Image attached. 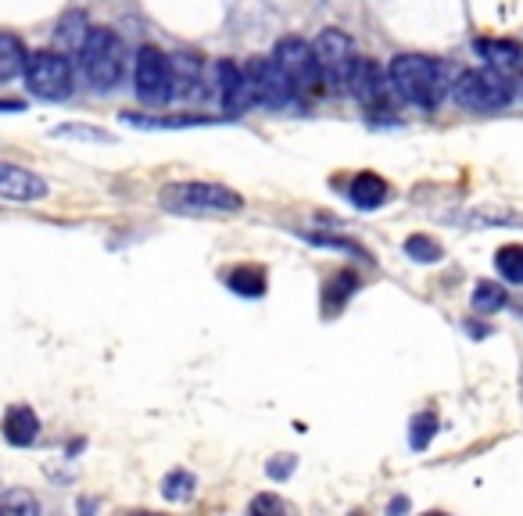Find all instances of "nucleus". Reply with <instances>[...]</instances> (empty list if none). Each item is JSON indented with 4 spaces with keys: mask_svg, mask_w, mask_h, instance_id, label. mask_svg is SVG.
<instances>
[{
    "mask_svg": "<svg viewBox=\"0 0 523 516\" xmlns=\"http://www.w3.org/2000/svg\"><path fill=\"white\" fill-rule=\"evenodd\" d=\"M26 61H29L26 43L11 33H0V83L22 76V72H26Z\"/></svg>",
    "mask_w": 523,
    "mask_h": 516,
    "instance_id": "dca6fc26",
    "label": "nucleus"
},
{
    "mask_svg": "<svg viewBox=\"0 0 523 516\" xmlns=\"http://www.w3.org/2000/svg\"><path fill=\"white\" fill-rule=\"evenodd\" d=\"M0 198L33 205V201L47 198V180H43L40 172L26 169V165L0 162Z\"/></svg>",
    "mask_w": 523,
    "mask_h": 516,
    "instance_id": "9b49d317",
    "label": "nucleus"
},
{
    "mask_svg": "<svg viewBox=\"0 0 523 516\" xmlns=\"http://www.w3.org/2000/svg\"><path fill=\"white\" fill-rule=\"evenodd\" d=\"M226 284H230L233 294H241V298H262V294H266V273L255 266H237L226 276Z\"/></svg>",
    "mask_w": 523,
    "mask_h": 516,
    "instance_id": "f3484780",
    "label": "nucleus"
},
{
    "mask_svg": "<svg viewBox=\"0 0 523 516\" xmlns=\"http://www.w3.org/2000/svg\"><path fill=\"white\" fill-rule=\"evenodd\" d=\"M495 269L506 284H523V244H506L495 251Z\"/></svg>",
    "mask_w": 523,
    "mask_h": 516,
    "instance_id": "412c9836",
    "label": "nucleus"
},
{
    "mask_svg": "<svg viewBox=\"0 0 523 516\" xmlns=\"http://www.w3.org/2000/svg\"><path fill=\"white\" fill-rule=\"evenodd\" d=\"M172 97H187L201 86V61L194 54H172L169 58Z\"/></svg>",
    "mask_w": 523,
    "mask_h": 516,
    "instance_id": "2eb2a0df",
    "label": "nucleus"
},
{
    "mask_svg": "<svg viewBox=\"0 0 523 516\" xmlns=\"http://www.w3.org/2000/svg\"><path fill=\"white\" fill-rule=\"evenodd\" d=\"M0 509H15V513H36V499L33 495H26L22 488H15V491H8L4 499H0Z\"/></svg>",
    "mask_w": 523,
    "mask_h": 516,
    "instance_id": "a878e982",
    "label": "nucleus"
},
{
    "mask_svg": "<svg viewBox=\"0 0 523 516\" xmlns=\"http://www.w3.org/2000/svg\"><path fill=\"white\" fill-rule=\"evenodd\" d=\"M0 430H4V441H8V445L26 448L40 438V416H36L29 405H11L8 413H4Z\"/></svg>",
    "mask_w": 523,
    "mask_h": 516,
    "instance_id": "f8f14e48",
    "label": "nucleus"
},
{
    "mask_svg": "<svg viewBox=\"0 0 523 516\" xmlns=\"http://www.w3.org/2000/svg\"><path fill=\"white\" fill-rule=\"evenodd\" d=\"M452 94H455V104L466 108V112H481V115H491V112H502L509 108L513 101V79L506 72L498 69H466L459 72V79L452 83Z\"/></svg>",
    "mask_w": 523,
    "mask_h": 516,
    "instance_id": "7ed1b4c3",
    "label": "nucleus"
},
{
    "mask_svg": "<svg viewBox=\"0 0 523 516\" xmlns=\"http://www.w3.org/2000/svg\"><path fill=\"white\" fill-rule=\"evenodd\" d=\"M244 72H248L251 90H255V104H262V108H287L298 94L291 76L283 72L276 58H251Z\"/></svg>",
    "mask_w": 523,
    "mask_h": 516,
    "instance_id": "6e6552de",
    "label": "nucleus"
},
{
    "mask_svg": "<svg viewBox=\"0 0 523 516\" xmlns=\"http://www.w3.org/2000/svg\"><path fill=\"white\" fill-rule=\"evenodd\" d=\"M133 83H137V97L147 104H165L172 97V79H169V58L158 47H140L137 65H133Z\"/></svg>",
    "mask_w": 523,
    "mask_h": 516,
    "instance_id": "9d476101",
    "label": "nucleus"
},
{
    "mask_svg": "<svg viewBox=\"0 0 523 516\" xmlns=\"http://www.w3.org/2000/svg\"><path fill=\"white\" fill-rule=\"evenodd\" d=\"M348 90L359 97V104L369 115H391V104H395V97H398L395 86H391V76L380 69L377 61H369V58H359Z\"/></svg>",
    "mask_w": 523,
    "mask_h": 516,
    "instance_id": "1a4fd4ad",
    "label": "nucleus"
},
{
    "mask_svg": "<svg viewBox=\"0 0 523 516\" xmlns=\"http://www.w3.org/2000/svg\"><path fill=\"white\" fill-rule=\"evenodd\" d=\"M355 287H359V276L355 273H337L323 291V312L330 316L334 309H344V301L352 298Z\"/></svg>",
    "mask_w": 523,
    "mask_h": 516,
    "instance_id": "a211bd4d",
    "label": "nucleus"
},
{
    "mask_svg": "<svg viewBox=\"0 0 523 516\" xmlns=\"http://www.w3.org/2000/svg\"><path fill=\"white\" fill-rule=\"evenodd\" d=\"M312 47H316V58H319V69H323L326 86L341 90V86L352 83V72H355V65H359L352 36L341 33V29H323V33L312 40Z\"/></svg>",
    "mask_w": 523,
    "mask_h": 516,
    "instance_id": "0eeeda50",
    "label": "nucleus"
},
{
    "mask_svg": "<svg viewBox=\"0 0 523 516\" xmlns=\"http://www.w3.org/2000/svg\"><path fill=\"white\" fill-rule=\"evenodd\" d=\"M405 255H409L412 262H420V266H434V262L445 258V248H441L434 237H427V233H412L409 241H405Z\"/></svg>",
    "mask_w": 523,
    "mask_h": 516,
    "instance_id": "aec40b11",
    "label": "nucleus"
},
{
    "mask_svg": "<svg viewBox=\"0 0 523 516\" xmlns=\"http://www.w3.org/2000/svg\"><path fill=\"white\" fill-rule=\"evenodd\" d=\"M348 198H352V205L362 208V212H373V208L387 205L391 187H387V180L377 176V172H359L352 180V187H348Z\"/></svg>",
    "mask_w": 523,
    "mask_h": 516,
    "instance_id": "ddd939ff",
    "label": "nucleus"
},
{
    "mask_svg": "<svg viewBox=\"0 0 523 516\" xmlns=\"http://www.w3.org/2000/svg\"><path fill=\"white\" fill-rule=\"evenodd\" d=\"M434 434H438V416H434V413L412 416V423H409V445L416 448V452H423V448L434 441Z\"/></svg>",
    "mask_w": 523,
    "mask_h": 516,
    "instance_id": "4be33fe9",
    "label": "nucleus"
},
{
    "mask_svg": "<svg viewBox=\"0 0 523 516\" xmlns=\"http://www.w3.org/2000/svg\"><path fill=\"white\" fill-rule=\"evenodd\" d=\"M520 387H523V377H520Z\"/></svg>",
    "mask_w": 523,
    "mask_h": 516,
    "instance_id": "c85d7f7f",
    "label": "nucleus"
},
{
    "mask_svg": "<svg viewBox=\"0 0 523 516\" xmlns=\"http://www.w3.org/2000/svg\"><path fill=\"white\" fill-rule=\"evenodd\" d=\"M294 466H298L294 463V456H276L273 463L266 466V473L273 477V481H283V477H291L294 473Z\"/></svg>",
    "mask_w": 523,
    "mask_h": 516,
    "instance_id": "bb28decb",
    "label": "nucleus"
},
{
    "mask_svg": "<svg viewBox=\"0 0 523 516\" xmlns=\"http://www.w3.org/2000/svg\"><path fill=\"white\" fill-rule=\"evenodd\" d=\"M273 58L283 65V72L291 76L294 90L305 97L319 94V86L326 83L323 79V69H319V58H316V47L309 40H301V36H283L276 43Z\"/></svg>",
    "mask_w": 523,
    "mask_h": 516,
    "instance_id": "423d86ee",
    "label": "nucleus"
},
{
    "mask_svg": "<svg viewBox=\"0 0 523 516\" xmlns=\"http://www.w3.org/2000/svg\"><path fill=\"white\" fill-rule=\"evenodd\" d=\"M162 205L169 212H183V215H226V212H241L244 208V194H237L233 187L223 183H198V180H183V183H169L162 190Z\"/></svg>",
    "mask_w": 523,
    "mask_h": 516,
    "instance_id": "f03ea898",
    "label": "nucleus"
},
{
    "mask_svg": "<svg viewBox=\"0 0 523 516\" xmlns=\"http://www.w3.org/2000/svg\"><path fill=\"white\" fill-rule=\"evenodd\" d=\"M506 301H509L506 287H498L495 280H481V284L473 287V309L481 312V316H491V312L506 309Z\"/></svg>",
    "mask_w": 523,
    "mask_h": 516,
    "instance_id": "6ab92c4d",
    "label": "nucleus"
},
{
    "mask_svg": "<svg viewBox=\"0 0 523 516\" xmlns=\"http://www.w3.org/2000/svg\"><path fill=\"white\" fill-rule=\"evenodd\" d=\"M54 137H79V140H94V144H115L112 133H104L97 126H58Z\"/></svg>",
    "mask_w": 523,
    "mask_h": 516,
    "instance_id": "393cba45",
    "label": "nucleus"
},
{
    "mask_svg": "<svg viewBox=\"0 0 523 516\" xmlns=\"http://www.w3.org/2000/svg\"><path fill=\"white\" fill-rule=\"evenodd\" d=\"M79 54H83V72L86 79L97 86V90H112L115 83H119L122 76V40L112 33V29H90L83 40V47H79Z\"/></svg>",
    "mask_w": 523,
    "mask_h": 516,
    "instance_id": "20e7f679",
    "label": "nucleus"
},
{
    "mask_svg": "<svg viewBox=\"0 0 523 516\" xmlns=\"http://www.w3.org/2000/svg\"><path fill=\"white\" fill-rule=\"evenodd\" d=\"M26 86L40 101H65L72 94V65L58 51H36L26 61Z\"/></svg>",
    "mask_w": 523,
    "mask_h": 516,
    "instance_id": "39448f33",
    "label": "nucleus"
},
{
    "mask_svg": "<svg viewBox=\"0 0 523 516\" xmlns=\"http://www.w3.org/2000/svg\"><path fill=\"white\" fill-rule=\"evenodd\" d=\"M387 76H391L395 94L423 112H434L448 94V69L427 54H395L387 65Z\"/></svg>",
    "mask_w": 523,
    "mask_h": 516,
    "instance_id": "f257e3e1",
    "label": "nucleus"
},
{
    "mask_svg": "<svg viewBox=\"0 0 523 516\" xmlns=\"http://www.w3.org/2000/svg\"><path fill=\"white\" fill-rule=\"evenodd\" d=\"M86 33H90V29H86V18L83 15H65V18H61L58 36L69 43V47H83Z\"/></svg>",
    "mask_w": 523,
    "mask_h": 516,
    "instance_id": "b1692460",
    "label": "nucleus"
},
{
    "mask_svg": "<svg viewBox=\"0 0 523 516\" xmlns=\"http://www.w3.org/2000/svg\"><path fill=\"white\" fill-rule=\"evenodd\" d=\"M251 509H255V513H262V509H287V506H283L280 499H269V495H262V499L251 502Z\"/></svg>",
    "mask_w": 523,
    "mask_h": 516,
    "instance_id": "cd10ccee",
    "label": "nucleus"
},
{
    "mask_svg": "<svg viewBox=\"0 0 523 516\" xmlns=\"http://www.w3.org/2000/svg\"><path fill=\"white\" fill-rule=\"evenodd\" d=\"M194 488H198L194 473L172 470L169 477H165V484H162V495H165V499H172V502H183V499H190V495H194Z\"/></svg>",
    "mask_w": 523,
    "mask_h": 516,
    "instance_id": "5701e85b",
    "label": "nucleus"
},
{
    "mask_svg": "<svg viewBox=\"0 0 523 516\" xmlns=\"http://www.w3.org/2000/svg\"><path fill=\"white\" fill-rule=\"evenodd\" d=\"M477 54L498 72H516L523 65V47L516 40H477Z\"/></svg>",
    "mask_w": 523,
    "mask_h": 516,
    "instance_id": "4468645a",
    "label": "nucleus"
}]
</instances>
